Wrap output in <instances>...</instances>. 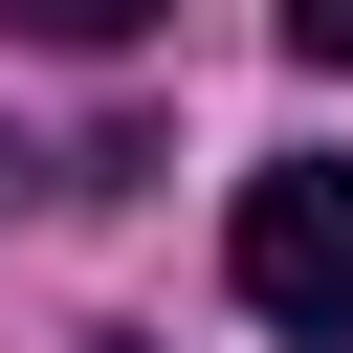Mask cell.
Listing matches in <instances>:
<instances>
[{
	"instance_id": "cell-1",
	"label": "cell",
	"mask_w": 353,
	"mask_h": 353,
	"mask_svg": "<svg viewBox=\"0 0 353 353\" xmlns=\"http://www.w3.org/2000/svg\"><path fill=\"white\" fill-rule=\"evenodd\" d=\"M221 287H243L287 353H353V154H265L243 221H221Z\"/></svg>"
},
{
	"instance_id": "cell-2",
	"label": "cell",
	"mask_w": 353,
	"mask_h": 353,
	"mask_svg": "<svg viewBox=\"0 0 353 353\" xmlns=\"http://www.w3.org/2000/svg\"><path fill=\"white\" fill-rule=\"evenodd\" d=\"M0 22H22V44H66V66H110V44H154L176 0H0Z\"/></svg>"
},
{
	"instance_id": "cell-3",
	"label": "cell",
	"mask_w": 353,
	"mask_h": 353,
	"mask_svg": "<svg viewBox=\"0 0 353 353\" xmlns=\"http://www.w3.org/2000/svg\"><path fill=\"white\" fill-rule=\"evenodd\" d=\"M287 66H353V0H287Z\"/></svg>"
},
{
	"instance_id": "cell-4",
	"label": "cell",
	"mask_w": 353,
	"mask_h": 353,
	"mask_svg": "<svg viewBox=\"0 0 353 353\" xmlns=\"http://www.w3.org/2000/svg\"><path fill=\"white\" fill-rule=\"evenodd\" d=\"M0 176H22V154H0Z\"/></svg>"
}]
</instances>
